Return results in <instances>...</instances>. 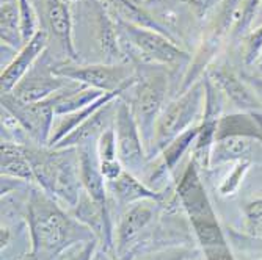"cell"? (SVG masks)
<instances>
[{
	"label": "cell",
	"instance_id": "1",
	"mask_svg": "<svg viewBox=\"0 0 262 260\" xmlns=\"http://www.w3.org/2000/svg\"><path fill=\"white\" fill-rule=\"evenodd\" d=\"M27 223L32 254L39 260H54L77 243L98 240L90 227L76 217L68 215L58 201L41 188H35L27 202Z\"/></svg>",
	"mask_w": 262,
	"mask_h": 260
},
{
	"label": "cell",
	"instance_id": "2",
	"mask_svg": "<svg viewBox=\"0 0 262 260\" xmlns=\"http://www.w3.org/2000/svg\"><path fill=\"white\" fill-rule=\"evenodd\" d=\"M27 154L41 190L66 207L76 208L83 195L79 149L27 146Z\"/></svg>",
	"mask_w": 262,
	"mask_h": 260
},
{
	"label": "cell",
	"instance_id": "3",
	"mask_svg": "<svg viewBox=\"0 0 262 260\" xmlns=\"http://www.w3.org/2000/svg\"><path fill=\"white\" fill-rule=\"evenodd\" d=\"M113 19L120 30L123 47H129L130 58L141 63V66H179L192 60V55L181 49L173 36L143 29L116 17Z\"/></svg>",
	"mask_w": 262,
	"mask_h": 260
},
{
	"label": "cell",
	"instance_id": "4",
	"mask_svg": "<svg viewBox=\"0 0 262 260\" xmlns=\"http://www.w3.org/2000/svg\"><path fill=\"white\" fill-rule=\"evenodd\" d=\"M145 73L137 74L134 85V99L129 104L140 127V133L145 143L149 160L152 158L156 126L165 108L168 77L160 66H146Z\"/></svg>",
	"mask_w": 262,
	"mask_h": 260
},
{
	"label": "cell",
	"instance_id": "5",
	"mask_svg": "<svg viewBox=\"0 0 262 260\" xmlns=\"http://www.w3.org/2000/svg\"><path fill=\"white\" fill-rule=\"evenodd\" d=\"M204 110V79L193 83L166 105L156 126L152 157L160 154L187 129L200 123Z\"/></svg>",
	"mask_w": 262,
	"mask_h": 260
},
{
	"label": "cell",
	"instance_id": "6",
	"mask_svg": "<svg viewBox=\"0 0 262 260\" xmlns=\"http://www.w3.org/2000/svg\"><path fill=\"white\" fill-rule=\"evenodd\" d=\"M239 0H225V2L212 14L207 27L203 33V39L198 45L195 55L192 57L187 67V73L181 83L179 92H184L193 83L201 80L209 70L212 61L219 55L226 38L231 35L234 13Z\"/></svg>",
	"mask_w": 262,
	"mask_h": 260
},
{
	"label": "cell",
	"instance_id": "7",
	"mask_svg": "<svg viewBox=\"0 0 262 260\" xmlns=\"http://www.w3.org/2000/svg\"><path fill=\"white\" fill-rule=\"evenodd\" d=\"M52 74L80 83L102 92H113L124 86H134L137 73L124 63H98V64H60L51 67Z\"/></svg>",
	"mask_w": 262,
	"mask_h": 260
},
{
	"label": "cell",
	"instance_id": "8",
	"mask_svg": "<svg viewBox=\"0 0 262 260\" xmlns=\"http://www.w3.org/2000/svg\"><path fill=\"white\" fill-rule=\"evenodd\" d=\"M116 135V149L123 168L134 176L140 177L146 170L149 160L145 143L140 133V127L132 113V108L127 102L120 99L113 123Z\"/></svg>",
	"mask_w": 262,
	"mask_h": 260
},
{
	"label": "cell",
	"instance_id": "9",
	"mask_svg": "<svg viewBox=\"0 0 262 260\" xmlns=\"http://www.w3.org/2000/svg\"><path fill=\"white\" fill-rule=\"evenodd\" d=\"M0 102H2V108L8 110L19 121L30 139L41 148L49 146L57 120L55 108L49 99L44 102H24L13 92H7L2 94Z\"/></svg>",
	"mask_w": 262,
	"mask_h": 260
},
{
	"label": "cell",
	"instance_id": "10",
	"mask_svg": "<svg viewBox=\"0 0 262 260\" xmlns=\"http://www.w3.org/2000/svg\"><path fill=\"white\" fill-rule=\"evenodd\" d=\"M176 193L192 224L217 220V215L212 208L206 188L200 177V167L193 158L190 160L188 167L182 173L176 186Z\"/></svg>",
	"mask_w": 262,
	"mask_h": 260
},
{
	"label": "cell",
	"instance_id": "11",
	"mask_svg": "<svg viewBox=\"0 0 262 260\" xmlns=\"http://www.w3.org/2000/svg\"><path fill=\"white\" fill-rule=\"evenodd\" d=\"M47 44H49V35L46 30H39L29 42L20 47L11 63H8L2 69V74H0V91H2V94L13 92V89L26 79L33 64L47 49Z\"/></svg>",
	"mask_w": 262,
	"mask_h": 260
},
{
	"label": "cell",
	"instance_id": "12",
	"mask_svg": "<svg viewBox=\"0 0 262 260\" xmlns=\"http://www.w3.org/2000/svg\"><path fill=\"white\" fill-rule=\"evenodd\" d=\"M206 74L223 96L241 111H260L262 102L257 99L254 91L244 80V77L237 76L229 66H210Z\"/></svg>",
	"mask_w": 262,
	"mask_h": 260
},
{
	"label": "cell",
	"instance_id": "13",
	"mask_svg": "<svg viewBox=\"0 0 262 260\" xmlns=\"http://www.w3.org/2000/svg\"><path fill=\"white\" fill-rule=\"evenodd\" d=\"M152 218L154 210L146 204V201L132 204L126 210L120 226H118L115 239V255L124 257L129 254H135V248L138 246L141 233L152 221Z\"/></svg>",
	"mask_w": 262,
	"mask_h": 260
},
{
	"label": "cell",
	"instance_id": "14",
	"mask_svg": "<svg viewBox=\"0 0 262 260\" xmlns=\"http://www.w3.org/2000/svg\"><path fill=\"white\" fill-rule=\"evenodd\" d=\"M77 149H79V158H80V179H82L83 192L102 210V214L107 218H110L108 196H107L108 182L105 180L99 167L96 145H88V146H82Z\"/></svg>",
	"mask_w": 262,
	"mask_h": 260
},
{
	"label": "cell",
	"instance_id": "15",
	"mask_svg": "<svg viewBox=\"0 0 262 260\" xmlns=\"http://www.w3.org/2000/svg\"><path fill=\"white\" fill-rule=\"evenodd\" d=\"M120 99L121 98L108 102L105 107H102L99 111H96L91 117H88V120L83 124H80L74 132H71L68 136H64L54 148L66 149V148H82L88 145H96L101 135L113 126Z\"/></svg>",
	"mask_w": 262,
	"mask_h": 260
},
{
	"label": "cell",
	"instance_id": "16",
	"mask_svg": "<svg viewBox=\"0 0 262 260\" xmlns=\"http://www.w3.org/2000/svg\"><path fill=\"white\" fill-rule=\"evenodd\" d=\"M46 20L63 52L71 60H77L79 54L74 44V26L69 2L66 0H46Z\"/></svg>",
	"mask_w": 262,
	"mask_h": 260
},
{
	"label": "cell",
	"instance_id": "17",
	"mask_svg": "<svg viewBox=\"0 0 262 260\" xmlns=\"http://www.w3.org/2000/svg\"><path fill=\"white\" fill-rule=\"evenodd\" d=\"M69 83H73V82L52 74L51 69L47 74L29 73L26 79L13 89V94L24 102H44L47 99H51L52 96H55L58 91L66 88Z\"/></svg>",
	"mask_w": 262,
	"mask_h": 260
},
{
	"label": "cell",
	"instance_id": "18",
	"mask_svg": "<svg viewBox=\"0 0 262 260\" xmlns=\"http://www.w3.org/2000/svg\"><path fill=\"white\" fill-rule=\"evenodd\" d=\"M132 86H124L118 91H113V92H105L102 96L94 101L93 104L74 111V113H69V114H63V116H57L55 120V124H54V130H52V136H51V141H49V146L47 148H54L55 145H58L60 141L68 136L71 132H74L80 124H83L88 117H91L96 111H99L102 107H105L108 102H112L113 99H118L123 96V92L130 89Z\"/></svg>",
	"mask_w": 262,
	"mask_h": 260
},
{
	"label": "cell",
	"instance_id": "19",
	"mask_svg": "<svg viewBox=\"0 0 262 260\" xmlns=\"http://www.w3.org/2000/svg\"><path fill=\"white\" fill-rule=\"evenodd\" d=\"M0 174L20 182H36L33 167L27 154V145L4 141L0 145Z\"/></svg>",
	"mask_w": 262,
	"mask_h": 260
},
{
	"label": "cell",
	"instance_id": "20",
	"mask_svg": "<svg viewBox=\"0 0 262 260\" xmlns=\"http://www.w3.org/2000/svg\"><path fill=\"white\" fill-rule=\"evenodd\" d=\"M98 42L107 63H121L124 60V47L120 30L113 16L102 4L98 5Z\"/></svg>",
	"mask_w": 262,
	"mask_h": 260
},
{
	"label": "cell",
	"instance_id": "21",
	"mask_svg": "<svg viewBox=\"0 0 262 260\" xmlns=\"http://www.w3.org/2000/svg\"><path fill=\"white\" fill-rule=\"evenodd\" d=\"M259 141V139H257ZM254 138L244 135H228L217 138L210 152V168L223 163H237L242 160H251Z\"/></svg>",
	"mask_w": 262,
	"mask_h": 260
},
{
	"label": "cell",
	"instance_id": "22",
	"mask_svg": "<svg viewBox=\"0 0 262 260\" xmlns=\"http://www.w3.org/2000/svg\"><path fill=\"white\" fill-rule=\"evenodd\" d=\"M108 186L115 198L123 205H132L141 201H160L162 193L152 190L146 183H143L140 177L134 176L129 171H123V174L113 182H108Z\"/></svg>",
	"mask_w": 262,
	"mask_h": 260
},
{
	"label": "cell",
	"instance_id": "23",
	"mask_svg": "<svg viewBox=\"0 0 262 260\" xmlns=\"http://www.w3.org/2000/svg\"><path fill=\"white\" fill-rule=\"evenodd\" d=\"M104 5L116 19H121L124 22L134 23V26H138L143 29H151L168 36H173L171 32H168V29L162 26L159 20H156L146 11L145 7L135 5L132 0H104Z\"/></svg>",
	"mask_w": 262,
	"mask_h": 260
},
{
	"label": "cell",
	"instance_id": "24",
	"mask_svg": "<svg viewBox=\"0 0 262 260\" xmlns=\"http://www.w3.org/2000/svg\"><path fill=\"white\" fill-rule=\"evenodd\" d=\"M0 41H2V47L5 45L14 51H19L24 45L17 0L16 2H2L0 5Z\"/></svg>",
	"mask_w": 262,
	"mask_h": 260
},
{
	"label": "cell",
	"instance_id": "25",
	"mask_svg": "<svg viewBox=\"0 0 262 260\" xmlns=\"http://www.w3.org/2000/svg\"><path fill=\"white\" fill-rule=\"evenodd\" d=\"M200 133V123L193 127L187 129L185 132H182L179 136H176L171 143L166 146L162 152V168L168 173V171H174V168L178 167V163L182 160V157L190 151L193 149L196 138Z\"/></svg>",
	"mask_w": 262,
	"mask_h": 260
},
{
	"label": "cell",
	"instance_id": "26",
	"mask_svg": "<svg viewBox=\"0 0 262 260\" xmlns=\"http://www.w3.org/2000/svg\"><path fill=\"white\" fill-rule=\"evenodd\" d=\"M228 135H244V136H251L254 139H259L262 143L260 136V129L254 117L248 111H241V113H232V114H223L219 130H217V138L228 136Z\"/></svg>",
	"mask_w": 262,
	"mask_h": 260
},
{
	"label": "cell",
	"instance_id": "27",
	"mask_svg": "<svg viewBox=\"0 0 262 260\" xmlns=\"http://www.w3.org/2000/svg\"><path fill=\"white\" fill-rule=\"evenodd\" d=\"M260 5L262 0H239L234 13V22L229 35L232 41L244 38L250 32L253 22L260 10Z\"/></svg>",
	"mask_w": 262,
	"mask_h": 260
},
{
	"label": "cell",
	"instance_id": "28",
	"mask_svg": "<svg viewBox=\"0 0 262 260\" xmlns=\"http://www.w3.org/2000/svg\"><path fill=\"white\" fill-rule=\"evenodd\" d=\"M196 240L201 245L203 251L219 248V246H226L228 242L225 239V233L220 227L219 220H209V221H200L192 224Z\"/></svg>",
	"mask_w": 262,
	"mask_h": 260
},
{
	"label": "cell",
	"instance_id": "29",
	"mask_svg": "<svg viewBox=\"0 0 262 260\" xmlns=\"http://www.w3.org/2000/svg\"><path fill=\"white\" fill-rule=\"evenodd\" d=\"M19 7V16H20V33L24 44L29 42L41 29L38 14L35 11V7L32 5L30 0H17Z\"/></svg>",
	"mask_w": 262,
	"mask_h": 260
},
{
	"label": "cell",
	"instance_id": "30",
	"mask_svg": "<svg viewBox=\"0 0 262 260\" xmlns=\"http://www.w3.org/2000/svg\"><path fill=\"white\" fill-rule=\"evenodd\" d=\"M251 167V160H242V161H237L234 164V168L231 170V173L226 176V179L222 182L220 185V195L222 196H231L234 195L237 190H239V186L245 177V174L248 173Z\"/></svg>",
	"mask_w": 262,
	"mask_h": 260
},
{
	"label": "cell",
	"instance_id": "31",
	"mask_svg": "<svg viewBox=\"0 0 262 260\" xmlns=\"http://www.w3.org/2000/svg\"><path fill=\"white\" fill-rule=\"evenodd\" d=\"M262 55V26L250 30L244 36V61L247 66L254 64Z\"/></svg>",
	"mask_w": 262,
	"mask_h": 260
},
{
	"label": "cell",
	"instance_id": "32",
	"mask_svg": "<svg viewBox=\"0 0 262 260\" xmlns=\"http://www.w3.org/2000/svg\"><path fill=\"white\" fill-rule=\"evenodd\" d=\"M244 214L247 230L254 237H262V198L250 201L244 208Z\"/></svg>",
	"mask_w": 262,
	"mask_h": 260
},
{
	"label": "cell",
	"instance_id": "33",
	"mask_svg": "<svg viewBox=\"0 0 262 260\" xmlns=\"http://www.w3.org/2000/svg\"><path fill=\"white\" fill-rule=\"evenodd\" d=\"M225 2V0H185V4L193 14V17L200 22L209 19L210 14L215 13V10Z\"/></svg>",
	"mask_w": 262,
	"mask_h": 260
},
{
	"label": "cell",
	"instance_id": "34",
	"mask_svg": "<svg viewBox=\"0 0 262 260\" xmlns=\"http://www.w3.org/2000/svg\"><path fill=\"white\" fill-rule=\"evenodd\" d=\"M206 260H235L229 246H219V248H212V249H206L203 251Z\"/></svg>",
	"mask_w": 262,
	"mask_h": 260
},
{
	"label": "cell",
	"instance_id": "35",
	"mask_svg": "<svg viewBox=\"0 0 262 260\" xmlns=\"http://www.w3.org/2000/svg\"><path fill=\"white\" fill-rule=\"evenodd\" d=\"M98 248V240H91L88 243H83L82 249H79L69 260H94Z\"/></svg>",
	"mask_w": 262,
	"mask_h": 260
},
{
	"label": "cell",
	"instance_id": "36",
	"mask_svg": "<svg viewBox=\"0 0 262 260\" xmlns=\"http://www.w3.org/2000/svg\"><path fill=\"white\" fill-rule=\"evenodd\" d=\"M242 77L250 85V88L254 91L257 99L262 102V77H254V76H242Z\"/></svg>",
	"mask_w": 262,
	"mask_h": 260
},
{
	"label": "cell",
	"instance_id": "37",
	"mask_svg": "<svg viewBox=\"0 0 262 260\" xmlns=\"http://www.w3.org/2000/svg\"><path fill=\"white\" fill-rule=\"evenodd\" d=\"M171 0H145V5H152V7H160L165 4H170Z\"/></svg>",
	"mask_w": 262,
	"mask_h": 260
},
{
	"label": "cell",
	"instance_id": "38",
	"mask_svg": "<svg viewBox=\"0 0 262 260\" xmlns=\"http://www.w3.org/2000/svg\"><path fill=\"white\" fill-rule=\"evenodd\" d=\"M253 117H254V121L257 123L259 129H260V136H262V111H251Z\"/></svg>",
	"mask_w": 262,
	"mask_h": 260
},
{
	"label": "cell",
	"instance_id": "39",
	"mask_svg": "<svg viewBox=\"0 0 262 260\" xmlns=\"http://www.w3.org/2000/svg\"><path fill=\"white\" fill-rule=\"evenodd\" d=\"M94 260H96V255H94ZM110 260H134V254H129V255H124V257H118V255H113Z\"/></svg>",
	"mask_w": 262,
	"mask_h": 260
},
{
	"label": "cell",
	"instance_id": "40",
	"mask_svg": "<svg viewBox=\"0 0 262 260\" xmlns=\"http://www.w3.org/2000/svg\"><path fill=\"white\" fill-rule=\"evenodd\" d=\"M19 260H39V258H38L35 254H32V252H30V254H26L22 258H19Z\"/></svg>",
	"mask_w": 262,
	"mask_h": 260
},
{
	"label": "cell",
	"instance_id": "41",
	"mask_svg": "<svg viewBox=\"0 0 262 260\" xmlns=\"http://www.w3.org/2000/svg\"><path fill=\"white\" fill-rule=\"evenodd\" d=\"M254 66H256V69H257V73L262 74V55H260V58L254 63Z\"/></svg>",
	"mask_w": 262,
	"mask_h": 260
},
{
	"label": "cell",
	"instance_id": "42",
	"mask_svg": "<svg viewBox=\"0 0 262 260\" xmlns=\"http://www.w3.org/2000/svg\"><path fill=\"white\" fill-rule=\"evenodd\" d=\"M152 260H163V258H152ZM165 260H182V257H170V258H165Z\"/></svg>",
	"mask_w": 262,
	"mask_h": 260
}]
</instances>
